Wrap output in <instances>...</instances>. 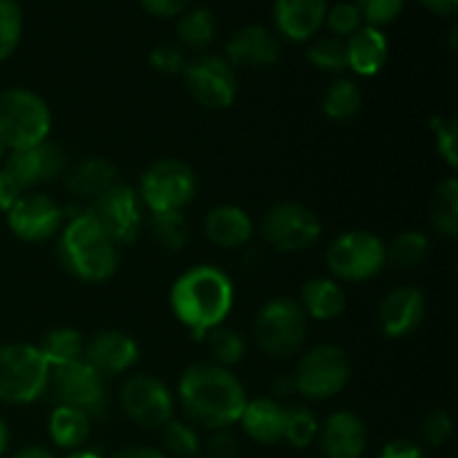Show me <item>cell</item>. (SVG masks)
Returning a JSON list of instances; mask_svg holds the SVG:
<instances>
[{"instance_id":"cell-1","label":"cell","mask_w":458,"mask_h":458,"mask_svg":"<svg viewBox=\"0 0 458 458\" xmlns=\"http://www.w3.org/2000/svg\"><path fill=\"white\" fill-rule=\"evenodd\" d=\"M179 398L192 423L206 429H226L240 423L246 398L244 385L215 362H197L179 380Z\"/></svg>"},{"instance_id":"cell-2","label":"cell","mask_w":458,"mask_h":458,"mask_svg":"<svg viewBox=\"0 0 458 458\" xmlns=\"http://www.w3.org/2000/svg\"><path fill=\"white\" fill-rule=\"evenodd\" d=\"M235 291L231 277L219 268L201 264L183 273L173 286L170 304L182 325L191 329L197 340L208 331L222 327L233 309Z\"/></svg>"},{"instance_id":"cell-3","label":"cell","mask_w":458,"mask_h":458,"mask_svg":"<svg viewBox=\"0 0 458 458\" xmlns=\"http://www.w3.org/2000/svg\"><path fill=\"white\" fill-rule=\"evenodd\" d=\"M65 217V231L58 242L63 267L85 282H103L114 276L119 267V250L114 242L85 210H76Z\"/></svg>"},{"instance_id":"cell-4","label":"cell","mask_w":458,"mask_h":458,"mask_svg":"<svg viewBox=\"0 0 458 458\" xmlns=\"http://www.w3.org/2000/svg\"><path fill=\"white\" fill-rule=\"evenodd\" d=\"M52 114L38 94L25 88L0 92V139L7 150L38 146L47 141Z\"/></svg>"},{"instance_id":"cell-5","label":"cell","mask_w":458,"mask_h":458,"mask_svg":"<svg viewBox=\"0 0 458 458\" xmlns=\"http://www.w3.org/2000/svg\"><path fill=\"white\" fill-rule=\"evenodd\" d=\"M49 385V365L38 347L3 344L0 347V401L27 405L38 401Z\"/></svg>"},{"instance_id":"cell-6","label":"cell","mask_w":458,"mask_h":458,"mask_svg":"<svg viewBox=\"0 0 458 458\" xmlns=\"http://www.w3.org/2000/svg\"><path fill=\"white\" fill-rule=\"evenodd\" d=\"M253 334L267 356L289 358L307 340V313L293 298H276L259 309Z\"/></svg>"},{"instance_id":"cell-7","label":"cell","mask_w":458,"mask_h":458,"mask_svg":"<svg viewBox=\"0 0 458 458\" xmlns=\"http://www.w3.org/2000/svg\"><path fill=\"white\" fill-rule=\"evenodd\" d=\"M197 192L195 170L179 159H159L143 173L139 197L150 213H182Z\"/></svg>"},{"instance_id":"cell-8","label":"cell","mask_w":458,"mask_h":458,"mask_svg":"<svg viewBox=\"0 0 458 458\" xmlns=\"http://www.w3.org/2000/svg\"><path fill=\"white\" fill-rule=\"evenodd\" d=\"M387 262V249L380 237L367 231L343 233L327 250V267L335 277L347 282H365L378 276Z\"/></svg>"},{"instance_id":"cell-9","label":"cell","mask_w":458,"mask_h":458,"mask_svg":"<svg viewBox=\"0 0 458 458\" xmlns=\"http://www.w3.org/2000/svg\"><path fill=\"white\" fill-rule=\"evenodd\" d=\"M352 378V360L334 344H320L302 356L293 376L295 389L313 401H325L347 387Z\"/></svg>"},{"instance_id":"cell-10","label":"cell","mask_w":458,"mask_h":458,"mask_svg":"<svg viewBox=\"0 0 458 458\" xmlns=\"http://www.w3.org/2000/svg\"><path fill=\"white\" fill-rule=\"evenodd\" d=\"M322 224L311 208L293 201H282L264 213L262 235L268 246L282 253H298L316 244Z\"/></svg>"},{"instance_id":"cell-11","label":"cell","mask_w":458,"mask_h":458,"mask_svg":"<svg viewBox=\"0 0 458 458\" xmlns=\"http://www.w3.org/2000/svg\"><path fill=\"white\" fill-rule=\"evenodd\" d=\"M188 94L208 110H224L237 97V76L231 63L217 54H201L183 67Z\"/></svg>"},{"instance_id":"cell-12","label":"cell","mask_w":458,"mask_h":458,"mask_svg":"<svg viewBox=\"0 0 458 458\" xmlns=\"http://www.w3.org/2000/svg\"><path fill=\"white\" fill-rule=\"evenodd\" d=\"M107 237L119 244H132L141 228V199L128 183H114L103 195L92 199L85 210Z\"/></svg>"},{"instance_id":"cell-13","label":"cell","mask_w":458,"mask_h":458,"mask_svg":"<svg viewBox=\"0 0 458 458\" xmlns=\"http://www.w3.org/2000/svg\"><path fill=\"white\" fill-rule=\"evenodd\" d=\"M173 394L152 376L137 374L128 378L121 389V407L137 425L146 429L164 428L173 419Z\"/></svg>"},{"instance_id":"cell-14","label":"cell","mask_w":458,"mask_h":458,"mask_svg":"<svg viewBox=\"0 0 458 458\" xmlns=\"http://www.w3.org/2000/svg\"><path fill=\"white\" fill-rule=\"evenodd\" d=\"M54 394L61 405L76 407V410L85 411L89 419L103 414L107 407L103 376L94 371L83 358L54 371Z\"/></svg>"},{"instance_id":"cell-15","label":"cell","mask_w":458,"mask_h":458,"mask_svg":"<svg viewBox=\"0 0 458 458\" xmlns=\"http://www.w3.org/2000/svg\"><path fill=\"white\" fill-rule=\"evenodd\" d=\"M9 231L25 242H45L61 231L65 210L47 195H21L7 210Z\"/></svg>"},{"instance_id":"cell-16","label":"cell","mask_w":458,"mask_h":458,"mask_svg":"<svg viewBox=\"0 0 458 458\" xmlns=\"http://www.w3.org/2000/svg\"><path fill=\"white\" fill-rule=\"evenodd\" d=\"M3 168L21 186V191H27L31 186L61 177L67 168V155L58 143L43 141L38 146L9 152L4 157Z\"/></svg>"},{"instance_id":"cell-17","label":"cell","mask_w":458,"mask_h":458,"mask_svg":"<svg viewBox=\"0 0 458 458\" xmlns=\"http://www.w3.org/2000/svg\"><path fill=\"white\" fill-rule=\"evenodd\" d=\"M425 318V295L416 286H401L385 295L380 304V329L387 338H405L414 334Z\"/></svg>"},{"instance_id":"cell-18","label":"cell","mask_w":458,"mask_h":458,"mask_svg":"<svg viewBox=\"0 0 458 458\" xmlns=\"http://www.w3.org/2000/svg\"><path fill=\"white\" fill-rule=\"evenodd\" d=\"M327 0H273V22L291 43H307L325 25Z\"/></svg>"},{"instance_id":"cell-19","label":"cell","mask_w":458,"mask_h":458,"mask_svg":"<svg viewBox=\"0 0 458 458\" xmlns=\"http://www.w3.org/2000/svg\"><path fill=\"white\" fill-rule=\"evenodd\" d=\"M280 58V40L273 31L262 25H246L237 30L226 43V61L231 67H259L276 65Z\"/></svg>"},{"instance_id":"cell-20","label":"cell","mask_w":458,"mask_h":458,"mask_svg":"<svg viewBox=\"0 0 458 458\" xmlns=\"http://www.w3.org/2000/svg\"><path fill=\"white\" fill-rule=\"evenodd\" d=\"M139 347L123 331H103L85 347L83 360L101 376H116L137 362Z\"/></svg>"},{"instance_id":"cell-21","label":"cell","mask_w":458,"mask_h":458,"mask_svg":"<svg viewBox=\"0 0 458 458\" xmlns=\"http://www.w3.org/2000/svg\"><path fill=\"white\" fill-rule=\"evenodd\" d=\"M318 434L325 458H362L367 450V428L352 411L331 414Z\"/></svg>"},{"instance_id":"cell-22","label":"cell","mask_w":458,"mask_h":458,"mask_svg":"<svg viewBox=\"0 0 458 458\" xmlns=\"http://www.w3.org/2000/svg\"><path fill=\"white\" fill-rule=\"evenodd\" d=\"M347 67L360 76H376L387 63L389 40L380 27L362 25L347 40Z\"/></svg>"},{"instance_id":"cell-23","label":"cell","mask_w":458,"mask_h":458,"mask_svg":"<svg viewBox=\"0 0 458 458\" xmlns=\"http://www.w3.org/2000/svg\"><path fill=\"white\" fill-rule=\"evenodd\" d=\"M253 235V222L240 206H217L206 217V237L219 249H240Z\"/></svg>"},{"instance_id":"cell-24","label":"cell","mask_w":458,"mask_h":458,"mask_svg":"<svg viewBox=\"0 0 458 458\" xmlns=\"http://www.w3.org/2000/svg\"><path fill=\"white\" fill-rule=\"evenodd\" d=\"M240 423L255 443L276 445L284 434V407L273 398H255L246 403Z\"/></svg>"},{"instance_id":"cell-25","label":"cell","mask_w":458,"mask_h":458,"mask_svg":"<svg viewBox=\"0 0 458 458\" xmlns=\"http://www.w3.org/2000/svg\"><path fill=\"white\" fill-rule=\"evenodd\" d=\"M116 183V168L103 157H88L65 173L67 191L81 199H97Z\"/></svg>"},{"instance_id":"cell-26","label":"cell","mask_w":458,"mask_h":458,"mask_svg":"<svg viewBox=\"0 0 458 458\" xmlns=\"http://www.w3.org/2000/svg\"><path fill=\"white\" fill-rule=\"evenodd\" d=\"M302 311L316 320H335L347 309V295L338 282L316 277L302 286Z\"/></svg>"},{"instance_id":"cell-27","label":"cell","mask_w":458,"mask_h":458,"mask_svg":"<svg viewBox=\"0 0 458 458\" xmlns=\"http://www.w3.org/2000/svg\"><path fill=\"white\" fill-rule=\"evenodd\" d=\"M89 423H92V419L85 411L76 410V407L58 405L49 416V437L63 450H76L88 441Z\"/></svg>"},{"instance_id":"cell-28","label":"cell","mask_w":458,"mask_h":458,"mask_svg":"<svg viewBox=\"0 0 458 458\" xmlns=\"http://www.w3.org/2000/svg\"><path fill=\"white\" fill-rule=\"evenodd\" d=\"M362 107V92L356 81L338 79L329 85L322 98V110L331 121H352Z\"/></svg>"},{"instance_id":"cell-29","label":"cell","mask_w":458,"mask_h":458,"mask_svg":"<svg viewBox=\"0 0 458 458\" xmlns=\"http://www.w3.org/2000/svg\"><path fill=\"white\" fill-rule=\"evenodd\" d=\"M429 217L441 235H458V183L454 177H447L437 186L429 201Z\"/></svg>"},{"instance_id":"cell-30","label":"cell","mask_w":458,"mask_h":458,"mask_svg":"<svg viewBox=\"0 0 458 458\" xmlns=\"http://www.w3.org/2000/svg\"><path fill=\"white\" fill-rule=\"evenodd\" d=\"M177 36L186 47L204 49L217 36V21L208 7H192L182 13L177 22Z\"/></svg>"},{"instance_id":"cell-31","label":"cell","mask_w":458,"mask_h":458,"mask_svg":"<svg viewBox=\"0 0 458 458\" xmlns=\"http://www.w3.org/2000/svg\"><path fill=\"white\" fill-rule=\"evenodd\" d=\"M38 352L43 353L45 362L49 367L58 369V367L70 365V362L83 358V338H81V334L76 329L61 327V329H54L45 335Z\"/></svg>"},{"instance_id":"cell-32","label":"cell","mask_w":458,"mask_h":458,"mask_svg":"<svg viewBox=\"0 0 458 458\" xmlns=\"http://www.w3.org/2000/svg\"><path fill=\"white\" fill-rule=\"evenodd\" d=\"M150 231L157 244L165 250H182L191 240V226L183 213H152Z\"/></svg>"},{"instance_id":"cell-33","label":"cell","mask_w":458,"mask_h":458,"mask_svg":"<svg viewBox=\"0 0 458 458\" xmlns=\"http://www.w3.org/2000/svg\"><path fill=\"white\" fill-rule=\"evenodd\" d=\"M429 253L428 235L419 231H405L389 244L387 259L396 268H416L425 262Z\"/></svg>"},{"instance_id":"cell-34","label":"cell","mask_w":458,"mask_h":458,"mask_svg":"<svg viewBox=\"0 0 458 458\" xmlns=\"http://www.w3.org/2000/svg\"><path fill=\"white\" fill-rule=\"evenodd\" d=\"M318 432H320V425H318L316 416L309 407L304 405H293L284 410V434H282V441H286L289 445L304 450V447L311 445L316 441Z\"/></svg>"},{"instance_id":"cell-35","label":"cell","mask_w":458,"mask_h":458,"mask_svg":"<svg viewBox=\"0 0 458 458\" xmlns=\"http://www.w3.org/2000/svg\"><path fill=\"white\" fill-rule=\"evenodd\" d=\"M208 353L213 356V362L219 367H231L244 358L246 344L237 331L226 329V327H217V329L208 331L204 335Z\"/></svg>"},{"instance_id":"cell-36","label":"cell","mask_w":458,"mask_h":458,"mask_svg":"<svg viewBox=\"0 0 458 458\" xmlns=\"http://www.w3.org/2000/svg\"><path fill=\"white\" fill-rule=\"evenodd\" d=\"M164 447L165 452H170L177 458H195L201 452V441L199 434L195 432V428H191L183 420H173L164 425Z\"/></svg>"},{"instance_id":"cell-37","label":"cell","mask_w":458,"mask_h":458,"mask_svg":"<svg viewBox=\"0 0 458 458\" xmlns=\"http://www.w3.org/2000/svg\"><path fill=\"white\" fill-rule=\"evenodd\" d=\"M307 58L311 65L325 72H343L347 70V45L343 38H320L307 49Z\"/></svg>"},{"instance_id":"cell-38","label":"cell","mask_w":458,"mask_h":458,"mask_svg":"<svg viewBox=\"0 0 458 458\" xmlns=\"http://www.w3.org/2000/svg\"><path fill=\"white\" fill-rule=\"evenodd\" d=\"M22 36V12L16 0H0V61L16 52Z\"/></svg>"},{"instance_id":"cell-39","label":"cell","mask_w":458,"mask_h":458,"mask_svg":"<svg viewBox=\"0 0 458 458\" xmlns=\"http://www.w3.org/2000/svg\"><path fill=\"white\" fill-rule=\"evenodd\" d=\"M325 25L329 27L331 34L335 38H349L356 30H360L365 22H362L360 12H358L356 3H335L334 7L327 9Z\"/></svg>"},{"instance_id":"cell-40","label":"cell","mask_w":458,"mask_h":458,"mask_svg":"<svg viewBox=\"0 0 458 458\" xmlns=\"http://www.w3.org/2000/svg\"><path fill=\"white\" fill-rule=\"evenodd\" d=\"M407 0H356V7L360 12L362 22L371 27H380L396 21L405 9Z\"/></svg>"},{"instance_id":"cell-41","label":"cell","mask_w":458,"mask_h":458,"mask_svg":"<svg viewBox=\"0 0 458 458\" xmlns=\"http://www.w3.org/2000/svg\"><path fill=\"white\" fill-rule=\"evenodd\" d=\"M429 128H432L434 137H437L438 155L447 161L450 168L458 165V123L456 119H447V116H432L429 119Z\"/></svg>"},{"instance_id":"cell-42","label":"cell","mask_w":458,"mask_h":458,"mask_svg":"<svg viewBox=\"0 0 458 458\" xmlns=\"http://www.w3.org/2000/svg\"><path fill=\"white\" fill-rule=\"evenodd\" d=\"M420 437L429 447H441L452 437V419L445 410H434L425 416Z\"/></svg>"},{"instance_id":"cell-43","label":"cell","mask_w":458,"mask_h":458,"mask_svg":"<svg viewBox=\"0 0 458 458\" xmlns=\"http://www.w3.org/2000/svg\"><path fill=\"white\" fill-rule=\"evenodd\" d=\"M148 61H150V65L155 67L157 72H161V74H182L183 67H186V56H183V52L177 45L170 43L157 45L150 52V56H148Z\"/></svg>"},{"instance_id":"cell-44","label":"cell","mask_w":458,"mask_h":458,"mask_svg":"<svg viewBox=\"0 0 458 458\" xmlns=\"http://www.w3.org/2000/svg\"><path fill=\"white\" fill-rule=\"evenodd\" d=\"M206 458H240V443L226 429H217L204 447Z\"/></svg>"},{"instance_id":"cell-45","label":"cell","mask_w":458,"mask_h":458,"mask_svg":"<svg viewBox=\"0 0 458 458\" xmlns=\"http://www.w3.org/2000/svg\"><path fill=\"white\" fill-rule=\"evenodd\" d=\"M191 3L192 0H139V4L157 18L182 16L186 9H191Z\"/></svg>"},{"instance_id":"cell-46","label":"cell","mask_w":458,"mask_h":458,"mask_svg":"<svg viewBox=\"0 0 458 458\" xmlns=\"http://www.w3.org/2000/svg\"><path fill=\"white\" fill-rule=\"evenodd\" d=\"M378 458H425V452L423 447L416 445L414 441L398 438V441L387 443V445L380 450Z\"/></svg>"},{"instance_id":"cell-47","label":"cell","mask_w":458,"mask_h":458,"mask_svg":"<svg viewBox=\"0 0 458 458\" xmlns=\"http://www.w3.org/2000/svg\"><path fill=\"white\" fill-rule=\"evenodd\" d=\"M21 195H22L21 186L9 177L7 170L0 168V213H7V210L16 204Z\"/></svg>"},{"instance_id":"cell-48","label":"cell","mask_w":458,"mask_h":458,"mask_svg":"<svg viewBox=\"0 0 458 458\" xmlns=\"http://www.w3.org/2000/svg\"><path fill=\"white\" fill-rule=\"evenodd\" d=\"M112 458H165V454L164 452L155 450V447L132 445V447H123V450H119Z\"/></svg>"},{"instance_id":"cell-49","label":"cell","mask_w":458,"mask_h":458,"mask_svg":"<svg viewBox=\"0 0 458 458\" xmlns=\"http://www.w3.org/2000/svg\"><path fill=\"white\" fill-rule=\"evenodd\" d=\"M419 3L438 16H454L458 9V0H419Z\"/></svg>"},{"instance_id":"cell-50","label":"cell","mask_w":458,"mask_h":458,"mask_svg":"<svg viewBox=\"0 0 458 458\" xmlns=\"http://www.w3.org/2000/svg\"><path fill=\"white\" fill-rule=\"evenodd\" d=\"M291 392H295L293 376H280V378L273 380V394L276 396H289Z\"/></svg>"},{"instance_id":"cell-51","label":"cell","mask_w":458,"mask_h":458,"mask_svg":"<svg viewBox=\"0 0 458 458\" xmlns=\"http://www.w3.org/2000/svg\"><path fill=\"white\" fill-rule=\"evenodd\" d=\"M12 458H54V454L47 450V447L27 445V447H22V450H18Z\"/></svg>"},{"instance_id":"cell-52","label":"cell","mask_w":458,"mask_h":458,"mask_svg":"<svg viewBox=\"0 0 458 458\" xmlns=\"http://www.w3.org/2000/svg\"><path fill=\"white\" fill-rule=\"evenodd\" d=\"M7 447H9V428L7 423H4L3 416H0V456L7 452Z\"/></svg>"},{"instance_id":"cell-53","label":"cell","mask_w":458,"mask_h":458,"mask_svg":"<svg viewBox=\"0 0 458 458\" xmlns=\"http://www.w3.org/2000/svg\"><path fill=\"white\" fill-rule=\"evenodd\" d=\"M65 458H101L97 454V452L92 450H74L72 454H67Z\"/></svg>"},{"instance_id":"cell-54","label":"cell","mask_w":458,"mask_h":458,"mask_svg":"<svg viewBox=\"0 0 458 458\" xmlns=\"http://www.w3.org/2000/svg\"><path fill=\"white\" fill-rule=\"evenodd\" d=\"M4 157H7V146H4L3 139H0V161H4Z\"/></svg>"}]
</instances>
